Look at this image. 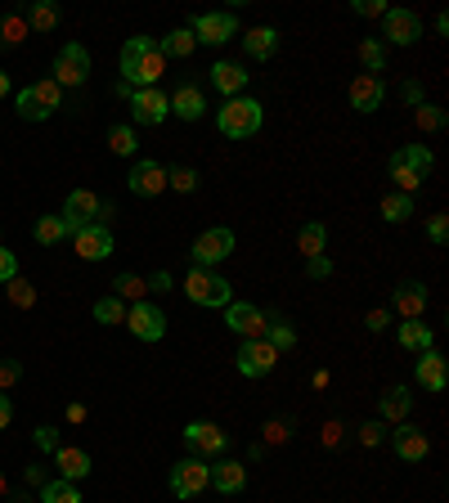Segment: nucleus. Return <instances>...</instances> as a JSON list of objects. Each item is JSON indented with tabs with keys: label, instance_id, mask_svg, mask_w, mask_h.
Masks as SVG:
<instances>
[{
	"label": "nucleus",
	"instance_id": "nucleus-54",
	"mask_svg": "<svg viewBox=\"0 0 449 503\" xmlns=\"http://www.w3.org/2000/svg\"><path fill=\"white\" fill-rule=\"evenodd\" d=\"M149 292H171V274H162V270H158V274L149 279Z\"/></svg>",
	"mask_w": 449,
	"mask_h": 503
},
{
	"label": "nucleus",
	"instance_id": "nucleus-47",
	"mask_svg": "<svg viewBox=\"0 0 449 503\" xmlns=\"http://www.w3.org/2000/svg\"><path fill=\"white\" fill-rule=\"evenodd\" d=\"M359 440H364V445H382V440H386V422H382V418L364 422V427H359Z\"/></svg>",
	"mask_w": 449,
	"mask_h": 503
},
{
	"label": "nucleus",
	"instance_id": "nucleus-31",
	"mask_svg": "<svg viewBox=\"0 0 449 503\" xmlns=\"http://www.w3.org/2000/svg\"><path fill=\"white\" fill-rule=\"evenodd\" d=\"M23 19H28V32H55V28H59V5H50V0H37V5H32Z\"/></svg>",
	"mask_w": 449,
	"mask_h": 503
},
{
	"label": "nucleus",
	"instance_id": "nucleus-23",
	"mask_svg": "<svg viewBox=\"0 0 449 503\" xmlns=\"http://www.w3.org/2000/svg\"><path fill=\"white\" fill-rule=\"evenodd\" d=\"M243 50H247V59L265 64V59L279 55V32L274 28H252V32H243Z\"/></svg>",
	"mask_w": 449,
	"mask_h": 503
},
{
	"label": "nucleus",
	"instance_id": "nucleus-37",
	"mask_svg": "<svg viewBox=\"0 0 449 503\" xmlns=\"http://www.w3.org/2000/svg\"><path fill=\"white\" fill-rule=\"evenodd\" d=\"M382 216H386L391 225L409 221V216H413V198H409V194H386V198H382Z\"/></svg>",
	"mask_w": 449,
	"mask_h": 503
},
{
	"label": "nucleus",
	"instance_id": "nucleus-5",
	"mask_svg": "<svg viewBox=\"0 0 449 503\" xmlns=\"http://www.w3.org/2000/svg\"><path fill=\"white\" fill-rule=\"evenodd\" d=\"M95 216H99V225H104V216H113V207L99 203L91 189H73V194H68V207H64V230H68V238H73L82 225H95Z\"/></svg>",
	"mask_w": 449,
	"mask_h": 503
},
{
	"label": "nucleus",
	"instance_id": "nucleus-39",
	"mask_svg": "<svg viewBox=\"0 0 449 503\" xmlns=\"http://www.w3.org/2000/svg\"><path fill=\"white\" fill-rule=\"evenodd\" d=\"M117 292L113 297H122V301H144V292H149V279H140V274H117V283H113Z\"/></svg>",
	"mask_w": 449,
	"mask_h": 503
},
{
	"label": "nucleus",
	"instance_id": "nucleus-53",
	"mask_svg": "<svg viewBox=\"0 0 449 503\" xmlns=\"http://www.w3.org/2000/svg\"><path fill=\"white\" fill-rule=\"evenodd\" d=\"M10 418H14V404H10V395H5V391H0V431L10 427Z\"/></svg>",
	"mask_w": 449,
	"mask_h": 503
},
{
	"label": "nucleus",
	"instance_id": "nucleus-49",
	"mask_svg": "<svg viewBox=\"0 0 449 503\" xmlns=\"http://www.w3.org/2000/svg\"><path fill=\"white\" fill-rule=\"evenodd\" d=\"M350 10H355V14H364V19H382V14H386V5H382V0H355Z\"/></svg>",
	"mask_w": 449,
	"mask_h": 503
},
{
	"label": "nucleus",
	"instance_id": "nucleus-6",
	"mask_svg": "<svg viewBox=\"0 0 449 503\" xmlns=\"http://www.w3.org/2000/svg\"><path fill=\"white\" fill-rule=\"evenodd\" d=\"M234 252V230H207V234H198L194 238V247H189V256H194V265L198 270H212V265H220L225 256Z\"/></svg>",
	"mask_w": 449,
	"mask_h": 503
},
{
	"label": "nucleus",
	"instance_id": "nucleus-21",
	"mask_svg": "<svg viewBox=\"0 0 449 503\" xmlns=\"http://www.w3.org/2000/svg\"><path fill=\"white\" fill-rule=\"evenodd\" d=\"M391 306H395V315H400V319H422V310H427V288L409 279V283H400V288H395Z\"/></svg>",
	"mask_w": 449,
	"mask_h": 503
},
{
	"label": "nucleus",
	"instance_id": "nucleus-60",
	"mask_svg": "<svg viewBox=\"0 0 449 503\" xmlns=\"http://www.w3.org/2000/svg\"><path fill=\"white\" fill-rule=\"evenodd\" d=\"M10 95V73H0V100Z\"/></svg>",
	"mask_w": 449,
	"mask_h": 503
},
{
	"label": "nucleus",
	"instance_id": "nucleus-41",
	"mask_svg": "<svg viewBox=\"0 0 449 503\" xmlns=\"http://www.w3.org/2000/svg\"><path fill=\"white\" fill-rule=\"evenodd\" d=\"M167 189L194 194V189H198V171H194V167H171V171H167Z\"/></svg>",
	"mask_w": 449,
	"mask_h": 503
},
{
	"label": "nucleus",
	"instance_id": "nucleus-20",
	"mask_svg": "<svg viewBox=\"0 0 449 503\" xmlns=\"http://www.w3.org/2000/svg\"><path fill=\"white\" fill-rule=\"evenodd\" d=\"M391 445H395V454H400L404 463H422L427 449H431L427 431H422V427H409V422H400V431L391 436Z\"/></svg>",
	"mask_w": 449,
	"mask_h": 503
},
{
	"label": "nucleus",
	"instance_id": "nucleus-30",
	"mask_svg": "<svg viewBox=\"0 0 449 503\" xmlns=\"http://www.w3.org/2000/svg\"><path fill=\"white\" fill-rule=\"evenodd\" d=\"M14 108H19V117H23V122H46V117H50V108L41 104L37 86H23V91L14 95Z\"/></svg>",
	"mask_w": 449,
	"mask_h": 503
},
{
	"label": "nucleus",
	"instance_id": "nucleus-13",
	"mask_svg": "<svg viewBox=\"0 0 449 503\" xmlns=\"http://www.w3.org/2000/svg\"><path fill=\"white\" fill-rule=\"evenodd\" d=\"M189 32H194L198 46H225V41L238 37V19L234 14H198L189 23Z\"/></svg>",
	"mask_w": 449,
	"mask_h": 503
},
{
	"label": "nucleus",
	"instance_id": "nucleus-38",
	"mask_svg": "<svg viewBox=\"0 0 449 503\" xmlns=\"http://www.w3.org/2000/svg\"><path fill=\"white\" fill-rule=\"evenodd\" d=\"M64 238H68L64 216H41V221H37V243H41V247H55V243H64Z\"/></svg>",
	"mask_w": 449,
	"mask_h": 503
},
{
	"label": "nucleus",
	"instance_id": "nucleus-40",
	"mask_svg": "<svg viewBox=\"0 0 449 503\" xmlns=\"http://www.w3.org/2000/svg\"><path fill=\"white\" fill-rule=\"evenodd\" d=\"M95 319L99 324H122L126 319V301L122 297H99L95 301Z\"/></svg>",
	"mask_w": 449,
	"mask_h": 503
},
{
	"label": "nucleus",
	"instance_id": "nucleus-43",
	"mask_svg": "<svg viewBox=\"0 0 449 503\" xmlns=\"http://www.w3.org/2000/svg\"><path fill=\"white\" fill-rule=\"evenodd\" d=\"M28 37V19L23 14H5V19H0V41H5V46H19Z\"/></svg>",
	"mask_w": 449,
	"mask_h": 503
},
{
	"label": "nucleus",
	"instance_id": "nucleus-10",
	"mask_svg": "<svg viewBox=\"0 0 449 503\" xmlns=\"http://www.w3.org/2000/svg\"><path fill=\"white\" fill-rule=\"evenodd\" d=\"M225 324H229L243 342H256V337H265L270 315H265L261 306H252V301H229V306H225Z\"/></svg>",
	"mask_w": 449,
	"mask_h": 503
},
{
	"label": "nucleus",
	"instance_id": "nucleus-42",
	"mask_svg": "<svg viewBox=\"0 0 449 503\" xmlns=\"http://www.w3.org/2000/svg\"><path fill=\"white\" fill-rule=\"evenodd\" d=\"M10 301H14L19 310H32V306H37V288H32L23 274H14V279H10Z\"/></svg>",
	"mask_w": 449,
	"mask_h": 503
},
{
	"label": "nucleus",
	"instance_id": "nucleus-7",
	"mask_svg": "<svg viewBox=\"0 0 449 503\" xmlns=\"http://www.w3.org/2000/svg\"><path fill=\"white\" fill-rule=\"evenodd\" d=\"M140 342H162L167 337V315H162V306H153V301H135V306H126V319H122Z\"/></svg>",
	"mask_w": 449,
	"mask_h": 503
},
{
	"label": "nucleus",
	"instance_id": "nucleus-16",
	"mask_svg": "<svg viewBox=\"0 0 449 503\" xmlns=\"http://www.w3.org/2000/svg\"><path fill=\"white\" fill-rule=\"evenodd\" d=\"M382 37H386L391 46H413V41L422 37V19H418L413 10H386V14H382Z\"/></svg>",
	"mask_w": 449,
	"mask_h": 503
},
{
	"label": "nucleus",
	"instance_id": "nucleus-48",
	"mask_svg": "<svg viewBox=\"0 0 449 503\" xmlns=\"http://www.w3.org/2000/svg\"><path fill=\"white\" fill-rule=\"evenodd\" d=\"M14 274H19V256L10 247H0V283H10Z\"/></svg>",
	"mask_w": 449,
	"mask_h": 503
},
{
	"label": "nucleus",
	"instance_id": "nucleus-3",
	"mask_svg": "<svg viewBox=\"0 0 449 503\" xmlns=\"http://www.w3.org/2000/svg\"><path fill=\"white\" fill-rule=\"evenodd\" d=\"M216 126H220L225 140H247V135L261 131V104L252 95H234L216 108Z\"/></svg>",
	"mask_w": 449,
	"mask_h": 503
},
{
	"label": "nucleus",
	"instance_id": "nucleus-45",
	"mask_svg": "<svg viewBox=\"0 0 449 503\" xmlns=\"http://www.w3.org/2000/svg\"><path fill=\"white\" fill-rule=\"evenodd\" d=\"M19 377H23V364L19 360H0V391H10Z\"/></svg>",
	"mask_w": 449,
	"mask_h": 503
},
{
	"label": "nucleus",
	"instance_id": "nucleus-27",
	"mask_svg": "<svg viewBox=\"0 0 449 503\" xmlns=\"http://www.w3.org/2000/svg\"><path fill=\"white\" fill-rule=\"evenodd\" d=\"M324 247H328V230L319 225V221H310V225H301L297 230V252L310 261V256H324Z\"/></svg>",
	"mask_w": 449,
	"mask_h": 503
},
{
	"label": "nucleus",
	"instance_id": "nucleus-2",
	"mask_svg": "<svg viewBox=\"0 0 449 503\" xmlns=\"http://www.w3.org/2000/svg\"><path fill=\"white\" fill-rule=\"evenodd\" d=\"M386 167H391V180L400 185L395 194H409V198H413V194L422 189V180L431 176L436 158H431V149H427V144H409V149H395Z\"/></svg>",
	"mask_w": 449,
	"mask_h": 503
},
{
	"label": "nucleus",
	"instance_id": "nucleus-36",
	"mask_svg": "<svg viewBox=\"0 0 449 503\" xmlns=\"http://www.w3.org/2000/svg\"><path fill=\"white\" fill-rule=\"evenodd\" d=\"M135 144H140V140H135V126H131V122H117V126L108 131V149H113V153L135 158Z\"/></svg>",
	"mask_w": 449,
	"mask_h": 503
},
{
	"label": "nucleus",
	"instance_id": "nucleus-50",
	"mask_svg": "<svg viewBox=\"0 0 449 503\" xmlns=\"http://www.w3.org/2000/svg\"><path fill=\"white\" fill-rule=\"evenodd\" d=\"M306 274H310V279H328V274H332V261H328V256H310V261H306Z\"/></svg>",
	"mask_w": 449,
	"mask_h": 503
},
{
	"label": "nucleus",
	"instance_id": "nucleus-17",
	"mask_svg": "<svg viewBox=\"0 0 449 503\" xmlns=\"http://www.w3.org/2000/svg\"><path fill=\"white\" fill-rule=\"evenodd\" d=\"M185 445L194 449V458H216L225 449V431L216 422H189L185 427Z\"/></svg>",
	"mask_w": 449,
	"mask_h": 503
},
{
	"label": "nucleus",
	"instance_id": "nucleus-61",
	"mask_svg": "<svg viewBox=\"0 0 449 503\" xmlns=\"http://www.w3.org/2000/svg\"><path fill=\"white\" fill-rule=\"evenodd\" d=\"M10 503H32V494L23 490V494H10Z\"/></svg>",
	"mask_w": 449,
	"mask_h": 503
},
{
	"label": "nucleus",
	"instance_id": "nucleus-34",
	"mask_svg": "<svg viewBox=\"0 0 449 503\" xmlns=\"http://www.w3.org/2000/svg\"><path fill=\"white\" fill-rule=\"evenodd\" d=\"M359 64L368 68V77H377V73H386V46H382L377 37H368V41H359Z\"/></svg>",
	"mask_w": 449,
	"mask_h": 503
},
{
	"label": "nucleus",
	"instance_id": "nucleus-35",
	"mask_svg": "<svg viewBox=\"0 0 449 503\" xmlns=\"http://www.w3.org/2000/svg\"><path fill=\"white\" fill-rule=\"evenodd\" d=\"M265 342H270L274 351H292V346H297V333H292V324H288L283 315H270V328H265Z\"/></svg>",
	"mask_w": 449,
	"mask_h": 503
},
{
	"label": "nucleus",
	"instance_id": "nucleus-14",
	"mask_svg": "<svg viewBox=\"0 0 449 503\" xmlns=\"http://www.w3.org/2000/svg\"><path fill=\"white\" fill-rule=\"evenodd\" d=\"M131 113H135V126H162L171 113V95H162L158 86L131 91Z\"/></svg>",
	"mask_w": 449,
	"mask_h": 503
},
{
	"label": "nucleus",
	"instance_id": "nucleus-56",
	"mask_svg": "<svg viewBox=\"0 0 449 503\" xmlns=\"http://www.w3.org/2000/svg\"><path fill=\"white\" fill-rule=\"evenodd\" d=\"M341 440V422L332 418V422H324V445H337Z\"/></svg>",
	"mask_w": 449,
	"mask_h": 503
},
{
	"label": "nucleus",
	"instance_id": "nucleus-22",
	"mask_svg": "<svg viewBox=\"0 0 449 503\" xmlns=\"http://www.w3.org/2000/svg\"><path fill=\"white\" fill-rule=\"evenodd\" d=\"M55 467H59V476L64 481H82V476H91V454L86 449H77V445H59L55 449Z\"/></svg>",
	"mask_w": 449,
	"mask_h": 503
},
{
	"label": "nucleus",
	"instance_id": "nucleus-51",
	"mask_svg": "<svg viewBox=\"0 0 449 503\" xmlns=\"http://www.w3.org/2000/svg\"><path fill=\"white\" fill-rule=\"evenodd\" d=\"M37 445H41L46 454H55V449H59V427H37Z\"/></svg>",
	"mask_w": 449,
	"mask_h": 503
},
{
	"label": "nucleus",
	"instance_id": "nucleus-15",
	"mask_svg": "<svg viewBox=\"0 0 449 503\" xmlns=\"http://www.w3.org/2000/svg\"><path fill=\"white\" fill-rule=\"evenodd\" d=\"M73 247H77V256L82 261H108L113 256V234H108V225H82L77 234H73Z\"/></svg>",
	"mask_w": 449,
	"mask_h": 503
},
{
	"label": "nucleus",
	"instance_id": "nucleus-29",
	"mask_svg": "<svg viewBox=\"0 0 449 503\" xmlns=\"http://www.w3.org/2000/svg\"><path fill=\"white\" fill-rule=\"evenodd\" d=\"M400 346L413 351V355L431 351V328H427L422 319H404V324H400Z\"/></svg>",
	"mask_w": 449,
	"mask_h": 503
},
{
	"label": "nucleus",
	"instance_id": "nucleus-25",
	"mask_svg": "<svg viewBox=\"0 0 449 503\" xmlns=\"http://www.w3.org/2000/svg\"><path fill=\"white\" fill-rule=\"evenodd\" d=\"M413 377H418L427 391H445V382H449V373H445V360H440L436 351H422V355H418V369H413Z\"/></svg>",
	"mask_w": 449,
	"mask_h": 503
},
{
	"label": "nucleus",
	"instance_id": "nucleus-59",
	"mask_svg": "<svg viewBox=\"0 0 449 503\" xmlns=\"http://www.w3.org/2000/svg\"><path fill=\"white\" fill-rule=\"evenodd\" d=\"M23 476H28V485H46V472H41V467H28Z\"/></svg>",
	"mask_w": 449,
	"mask_h": 503
},
{
	"label": "nucleus",
	"instance_id": "nucleus-26",
	"mask_svg": "<svg viewBox=\"0 0 449 503\" xmlns=\"http://www.w3.org/2000/svg\"><path fill=\"white\" fill-rule=\"evenodd\" d=\"M212 86L220 91V95H243V86H247V73H243V64H216L212 68Z\"/></svg>",
	"mask_w": 449,
	"mask_h": 503
},
{
	"label": "nucleus",
	"instance_id": "nucleus-11",
	"mask_svg": "<svg viewBox=\"0 0 449 503\" xmlns=\"http://www.w3.org/2000/svg\"><path fill=\"white\" fill-rule=\"evenodd\" d=\"M126 189H131L135 198H158V194H167V167L153 162V158H135V167H131V176H126Z\"/></svg>",
	"mask_w": 449,
	"mask_h": 503
},
{
	"label": "nucleus",
	"instance_id": "nucleus-4",
	"mask_svg": "<svg viewBox=\"0 0 449 503\" xmlns=\"http://www.w3.org/2000/svg\"><path fill=\"white\" fill-rule=\"evenodd\" d=\"M185 297L194 301V306H229L234 301V288H229V279H220L216 270H189V279H185Z\"/></svg>",
	"mask_w": 449,
	"mask_h": 503
},
{
	"label": "nucleus",
	"instance_id": "nucleus-8",
	"mask_svg": "<svg viewBox=\"0 0 449 503\" xmlns=\"http://www.w3.org/2000/svg\"><path fill=\"white\" fill-rule=\"evenodd\" d=\"M207 485H212L207 458H185V463L171 467V494H176V499H198Z\"/></svg>",
	"mask_w": 449,
	"mask_h": 503
},
{
	"label": "nucleus",
	"instance_id": "nucleus-28",
	"mask_svg": "<svg viewBox=\"0 0 449 503\" xmlns=\"http://www.w3.org/2000/svg\"><path fill=\"white\" fill-rule=\"evenodd\" d=\"M409 409H413L409 386H391V391L382 395V422H404V418H409Z\"/></svg>",
	"mask_w": 449,
	"mask_h": 503
},
{
	"label": "nucleus",
	"instance_id": "nucleus-1",
	"mask_svg": "<svg viewBox=\"0 0 449 503\" xmlns=\"http://www.w3.org/2000/svg\"><path fill=\"white\" fill-rule=\"evenodd\" d=\"M162 73H167V55L158 50L153 37H131V41L122 46V82H126V86L149 91V86L162 82Z\"/></svg>",
	"mask_w": 449,
	"mask_h": 503
},
{
	"label": "nucleus",
	"instance_id": "nucleus-32",
	"mask_svg": "<svg viewBox=\"0 0 449 503\" xmlns=\"http://www.w3.org/2000/svg\"><path fill=\"white\" fill-rule=\"evenodd\" d=\"M158 50H162L167 59H189V55L198 50V41H194V32H189V28H176L167 41H158Z\"/></svg>",
	"mask_w": 449,
	"mask_h": 503
},
{
	"label": "nucleus",
	"instance_id": "nucleus-52",
	"mask_svg": "<svg viewBox=\"0 0 449 503\" xmlns=\"http://www.w3.org/2000/svg\"><path fill=\"white\" fill-rule=\"evenodd\" d=\"M386 319H391L386 310H368V315H364V328H368V333H382V328H386Z\"/></svg>",
	"mask_w": 449,
	"mask_h": 503
},
{
	"label": "nucleus",
	"instance_id": "nucleus-12",
	"mask_svg": "<svg viewBox=\"0 0 449 503\" xmlns=\"http://www.w3.org/2000/svg\"><path fill=\"white\" fill-rule=\"evenodd\" d=\"M234 364H238V373H243V377H265V373H274L279 351H274L265 337H256V342H243V346H238Z\"/></svg>",
	"mask_w": 449,
	"mask_h": 503
},
{
	"label": "nucleus",
	"instance_id": "nucleus-24",
	"mask_svg": "<svg viewBox=\"0 0 449 503\" xmlns=\"http://www.w3.org/2000/svg\"><path fill=\"white\" fill-rule=\"evenodd\" d=\"M212 485H216L220 494H238V490L247 485V467L234 463V458H220V463H212Z\"/></svg>",
	"mask_w": 449,
	"mask_h": 503
},
{
	"label": "nucleus",
	"instance_id": "nucleus-63",
	"mask_svg": "<svg viewBox=\"0 0 449 503\" xmlns=\"http://www.w3.org/2000/svg\"><path fill=\"white\" fill-rule=\"evenodd\" d=\"M0 50H5V41H0Z\"/></svg>",
	"mask_w": 449,
	"mask_h": 503
},
{
	"label": "nucleus",
	"instance_id": "nucleus-18",
	"mask_svg": "<svg viewBox=\"0 0 449 503\" xmlns=\"http://www.w3.org/2000/svg\"><path fill=\"white\" fill-rule=\"evenodd\" d=\"M382 104H386V86H382V77L359 73V77L350 82V108H359V113H377Z\"/></svg>",
	"mask_w": 449,
	"mask_h": 503
},
{
	"label": "nucleus",
	"instance_id": "nucleus-9",
	"mask_svg": "<svg viewBox=\"0 0 449 503\" xmlns=\"http://www.w3.org/2000/svg\"><path fill=\"white\" fill-rule=\"evenodd\" d=\"M91 77V50L86 46H64L59 55H55V82H59V91H68V86H82Z\"/></svg>",
	"mask_w": 449,
	"mask_h": 503
},
{
	"label": "nucleus",
	"instance_id": "nucleus-19",
	"mask_svg": "<svg viewBox=\"0 0 449 503\" xmlns=\"http://www.w3.org/2000/svg\"><path fill=\"white\" fill-rule=\"evenodd\" d=\"M171 113L185 117V122H198V117L207 113V95H203V86H198V82L176 86V95H171Z\"/></svg>",
	"mask_w": 449,
	"mask_h": 503
},
{
	"label": "nucleus",
	"instance_id": "nucleus-58",
	"mask_svg": "<svg viewBox=\"0 0 449 503\" xmlns=\"http://www.w3.org/2000/svg\"><path fill=\"white\" fill-rule=\"evenodd\" d=\"M68 422H86V404H68Z\"/></svg>",
	"mask_w": 449,
	"mask_h": 503
},
{
	"label": "nucleus",
	"instance_id": "nucleus-33",
	"mask_svg": "<svg viewBox=\"0 0 449 503\" xmlns=\"http://www.w3.org/2000/svg\"><path fill=\"white\" fill-rule=\"evenodd\" d=\"M41 503H82V490H77V481L55 476V481L41 485Z\"/></svg>",
	"mask_w": 449,
	"mask_h": 503
},
{
	"label": "nucleus",
	"instance_id": "nucleus-55",
	"mask_svg": "<svg viewBox=\"0 0 449 503\" xmlns=\"http://www.w3.org/2000/svg\"><path fill=\"white\" fill-rule=\"evenodd\" d=\"M265 440H288V422H265Z\"/></svg>",
	"mask_w": 449,
	"mask_h": 503
},
{
	"label": "nucleus",
	"instance_id": "nucleus-44",
	"mask_svg": "<svg viewBox=\"0 0 449 503\" xmlns=\"http://www.w3.org/2000/svg\"><path fill=\"white\" fill-rule=\"evenodd\" d=\"M413 122H418V131H445V108H431V104H418Z\"/></svg>",
	"mask_w": 449,
	"mask_h": 503
},
{
	"label": "nucleus",
	"instance_id": "nucleus-57",
	"mask_svg": "<svg viewBox=\"0 0 449 503\" xmlns=\"http://www.w3.org/2000/svg\"><path fill=\"white\" fill-rule=\"evenodd\" d=\"M404 100H409V104H413V108H418V104H422V91H418V82H409V86H404Z\"/></svg>",
	"mask_w": 449,
	"mask_h": 503
},
{
	"label": "nucleus",
	"instance_id": "nucleus-46",
	"mask_svg": "<svg viewBox=\"0 0 449 503\" xmlns=\"http://www.w3.org/2000/svg\"><path fill=\"white\" fill-rule=\"evenodd\" d=\"M427 234H431L436 247H445V243H449V216H431V221H427Z\"/></svg>",
	"mask_w": 449,
	"mask_h": 503
},
{
	"label": "nucleus",
	"instance_id": "nucleus-62",
	"mask_svg": "<svg viewBox=\"0 0 449 503\" xmlns=\"http://www.w3.org/2000/svg\"><path fill=\"white\" fill-rule=\"evenodd\" d=\"M0 494H10V485H5V472H0Z\"/></svg>",
	"mask_w": 449,
	"mask_h": 503
}]
</instances>
